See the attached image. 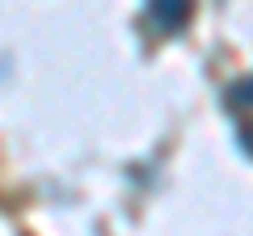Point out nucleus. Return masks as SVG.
Here are the masks:
<instances>
[{
  "label": "nucleus",
  "instance_id": "obj_1",
  "mask_svg": "<svg viewBox=\"0 0 253 236\" xmlns=\"http://www.w3.org/2000/svg\"><path fill=\"white\" fill-rule=\"evenodd\" d=\"M190 9H194V0H148V17L161 34H177L190 21Z\"/></svg>",
  "mask_w": 253,
  "mask_h": 236
},
{
  "label": "nucleus",
  "instance_id": "obj_2",
  "mask_svg": "<svg viewBox=\"0 0 253 236\" xmlns=\"http://www.w3.org/2000/svg\"><path fill=\"white\" fill-rule=\"evenodd\" d=\"M228 101H232L236 110H253V76L241 80V84H232V89H228Z\"/></svg>",
  "mask_w": 253,
  "mask_h": 236
},
{
  "label": "nucleus",
  "instance_id": "obj_3",
  "mask_svg": "<svg viewBox=\"0 0 253 236\" xmlns=\"http://www.w3.org/2000/svg\"><path fill=\"white\" fill-rule=\"evenodd\" d=\"M241 144H245V152H253V127H241Z\"/></svg>",
  "mask_w": 253,
  "mask_h": 236
}]
</instances>
